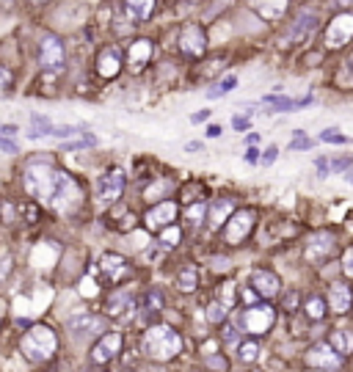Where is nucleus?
I'll return each mask as SVG.
<instances>
[{
    "label": "nucleus",
    "instance_id": "1",
    "mask_svg": "<svg viewBox=\"0 0 353 372\" xmlns=\"http://www.w3.org/2000/svg\"><path fill=\"white\" fill-rule=\"evenodd\" d=\"M141 348H144V356L152 358V361H171L177 358L180 351H183V336L171 326H149L144 331V339H141Z\"/></svg>",
    "mask_w": 353,
    "mask_h": 372
},
{
    "label": "nucleus",
    "instance_id": "2",
    "mask_svg": "<svg viewBox=\"0 0 353 372\" xmlns=\"http://www.w3.org/2000/svg\"><path fill=\"white\" fill-rule=\"evenodd\" d=\"M20 348L25 353L28 361L34 364H42L47 358H53L58 351V336L50 326H31L25 331V336L20 339Z\"/></svg>",
    "mask_w": 353,
    "mask_h": 372
},
{
    "label": "nucleus",
    "instance_id": "3",
    "mask_svg": "<svg viewBox=\"0 0 353 372\" xmlns=\"http://www.w3.org/2000/svg\"><path fill=\"white\" fill-rule=\"evenodd\" d=\"M58 174H61V168L44 163V160L31 163L25 168V190H28V196H34V199H39L44 205H50V196H53V190H56Z\"/></svg>",
    "mask_w": 353,
    "mask_h": 372
},
{
    "label": "nucleus",
    "instance_id": "4",
    "mask_svg": "<svg viewBox=\"0 0 353 372\" xmlns=\"http://www.w3.org/2000/svg\"><path fill=\"white\" fill-rule=\"evenodd\" d=\"M83 205V190L81 185L69 177V174H58V182H56V190H53V196H50V207L53 210H58L61 215H69V212H75L78 207Z\"/></svg>",
    "mask_w": 353,
    "mask_h": 372
},
{
    "label": "nucleus",
    "instance_id": "5",
    "mask_svg": "<svg viewBox=\"0 0 353 372\" xmlns=\"http://www.w3.org/2000/svg\"><path fill=\"white\" fill-rule=\"evenodd\" d=\"M257 224V212L251 207H243V210H235L227 218V229H224V240L229 246H240L246 237L251 234V229Z\"/></svg>",
    "mask_w": 353,
    "mask_h": 372
},
{
    "label": "nucleus",
    "instance_id": "6",
    "mask_svg": "<svg viewBox=\"0 0 353 372\" xmlns=\"http://www.w3.org/2000/svg\"><path fill=\"white\" fill-rule=\"evenodd\" d=\"M66 329L72 334V339H78V342L94 339V336H103V331H108V317L94 314V311H83V314L72 317V320L66 323Z\"/></svg>",
    "mask_w": 353,
    "mask_h": 372
},
{
    "label": "nucleus",
    "instance_id": "7",
    "mask_svg": "<svg viewBox=\"0 0 353 372\" xmlns=\"http://www.w3.org/2000/svg\"><path fill=\"white\" fill-rule=\"evenodd\" d=\"M317 28V14L307 9V11H298L295 22H290V28L282 33V47H292V44H304L314 33Z\"/></svg>",
    "mask_w": 353,
    "mask_h": 372
},
{
    "label": "nucleus",
    "instance_id": "8",
    "mask_svg": "<svg viewBox=\"0 0 353 372\" xmlns=\"http://www.w3.org/2000/svg\"><path fill=\"white\" fill-rule=\"evenodd\" d=\"M353 39V14L351 11H345V14H337L332 22H329V28H326V50H342L345 44H351Z\"/></svg>",
    "mask_w": 353,
    "mask_h": 372
},
{
    "label": "nucleus",
    "instance_id": "9",
    "mask_svg": "<svg viewBox=\"0 0 353 372\" xmlns=\"http://www.w3.org/2000/svg\"><path fill=\"white\" fill-rule=\"evenodd\" d=\"M180 53L185 56V58H202L205 53H208V33H205V28L202 25H196V22H188L185 28H183V33H180Z\"/></svg>",
    "mask_w": 353,
    "mask_h": 372
},
{
    "label": "nucleus",
    "instance_id": "10",
    "mask_svg": "<svg viewBox=\"0 0 353 372\" xmlns=\"http://www.w3.org/2000/svg\"><path fill=\"white\" fill-rule=\"evenodd\" d=\"M97 270H100V276H103L108 284H119L122 279H127L133 268H130V262H127L122 254H103L100 259H97Z\"/></svg>",
    "mask_w": 353,
    "mask_h": 372
},
{
    "label": "nucleus",
    "instance_id": "11",
    "mask_svg": "<svg viewBox=\"0 0 353 372\" xmlns=\"http://www.w3.org/2000/svg\"><path fill=\"white\" fill-rule=\"evenodd\" d=\"M276 323V311L270 309V306H249V309L243 311V329L249 331L251 336H262V334H268L270 326Z\"/></svg>",
    "mask_w": 353,
    "mask_h": 372
},
{
    "label": "nucleus",
    "instance_id": "12",
    "mask_svg": "<svg viewBox=\"0 0 353 372\" xmlns=\"http://www.w3.org/2000/svg\"><path fill=\"white\" fill-rule=\"evenodd\" d=\"M39 63L47 72H56V69H63L66 63V50H63V41L58 36H44L42 44H39Z\"/></svg>",
    "mask_w": 353,
    "mask_h": 372
},
{
    "label": "nucleus",
    "instance_id": "13",
    "mask_svg": "<svg viewBox=\"0 0 353 372\" xmlns=\"http://www.w3.org/2000/svg\"><path fill=\"white\" fill-rule=\"evenodd\" d=\"M309 367L314 370H337L342 364V356L334 351L329 342H317L307 351V358H304Z\"/></svg>",
    "mask_w": 353,
    "mask_h": 372
},
{
    "label": "nucleus",
    "instance_id": "14",
    "mask_svg": "<svg viewBox=\"0 0 353 372\" xmlns=\"http://www.w3.org/2000/svg\"><path fill=\"white\" fill-rule=\"evenodd\" d=\"M337 251V240L329 232H320V234H312L307 248H304V259L307 262H326L332 259V254Z\"/></svg>",
    "mask_w": 353,
    "mask_h": 372
},
{
    "label": "nucleus",
    "instance_id": "15",
    "mask_svg": "<svg viewBox=\"0 0 353 372\" xmlns=\"http://www.w3.org/2000/svg\"><path fill=\"white\" fill-rule=\"evenodd\" d=\"M125 182H127L125 171H122V168H111L103 180H100V185H97V196H100V202H103V205H113V202L122 196Z\"/></svg>",
    "mask_w": 353,
    "mask_h": 372
},
{
    "label": "nucleus",
    "instance_id": "16",
    "mask_svg": "<svg viewBox=\"0 0 353 372\" xmlns=\"http://www.w3.org/2000/svg\"><path fill=\"white\" fill-rule=\"evenodd\" d=\"M249 281H251V289H254L260 298H265V301L282 295V279H279L276 273H270V270H254Z\"/></svg>",
    "mask_w": 353,
    "mask_h": 372
},
{
    "label": "nucleus",
    "instance_id": "17",
    "mask_svg": "<svg viewBox=\"0 0 353 372\" xmlns=\"http://www.w3.org/2000/svg\"><path fill=\"white\" fill-rule=\"evenodd\" d=\"M122 334H103L100 339H97V345L91 348V361L94 364H108L111 358H116V353L122 351Z\"/></svg>",
    "mask_w": 353,
    "mask_h": 372
},
{
    "label": "nucleus",
    "instance_id": "18",
    "mask_svg": "<svg viewBox=\"0 0 353 372\" xmlns=\"http://www.w3.org/2000/svg\"><path fill=\"white\" fill-rule=\"evenodd\" d=\"M235 212V202L229 196H221V199H213L208 205V212H205V224H208L210 232H218V229L227 224V218Z\"/></svg>",
    "mask_w": 353,
    "mask_h": 372
},
{
    "label": "nucleus",
    "instance_id": "19",
    "mask_svg": "<svg viewBox=\"0 0 353 372\" xmlns=\"http://www.w3.org/2000/svg\"><path fill=\"white\" fill-rule=\"evenodd\" d=\"M174 221H177V205L174 202H160V205H155L144 215L146 229H152V232H160V229H166Z\"/></svg>",
    "mask_w": 353,
    "mask_h": 372
},
{
    "label": "nucleus",
    "instance_id": "20",
    "mask_svg": "<svg viewBox=\"0 0 353 372\" xmlns=\"http://www.w3.org/2000/svg\"><path fill=\"white\" fill-rule=\"evenodd\" d=\"M152 58V41L149 39H133L127 44V56L125 63L130 72H141Z\"/></svg>",
    "mask_w": 353,
    "mask_h": 372
},
{
    "label": "nucleus",
    "instance_id": "21",
    "mask_svg": "<svg viewBox=\"0 0 353 372\" xmlns=\"http://www.w3.org/2000/svg\"><path fill=\"white\" fill-rule=\"evenodd\" d=\"M122 72V56L113 50V47H105L97 53V75L103 81H113L116 75Z\"/></svg>",
    "mask_w": 353,
    "mask_h": 372
},
{
    "label": "nucleus",
    "instance_id": "22",
    "mask_svg": "<svg viewBox=\"0 0 353 372\" xmlns=\"http://www.w3.org/2000/svg\"><path fill=\"white\" fill-rule=\"evenodd\" d=\"M135 309V298H133V292H113L111 298H108V304H105V311H108V317H119V320H127L130 317V311Z\"/></svg>",
    "mask_w": 353,
    "mask_h": 372
},
{
    "label": "nucleus",
    "instance_id": "23",
    "mask_svg": "<svg viewBox=\"0 0 353 372\" xmlns=\"http://www.w3.org/2000/svg\"><path fill=\"white\" fill-rule=\"evenodd\" d=\"M326 306L337 314H345V311H351L353 306V295H351V287L348 284H342V281H337L329 287V301H326Z\"/></svg>",
    "mask_w": 353,
    "mask_h": 372
},
{
    "label": "nucleus",
    "instance_id": "24",
    "mask_svg": "<svg viewBox=\"0 0 353 372\" xmlns=\"http://www.w3.org/2000/svg\"><path fill=\"white\" fill-rule=\"evenodd\" d=\"M251 9L262 17V20H282L287 11V0H251Z\"/></svg>",
    "mask_w": 353,
    "mask_h": 372
},
{
    "label": "nucleus",
    "instance_id": "25",
    "mask_svg": "<svg viewBox=\"0 0 353 372\" xmlns=\"http://www.w3.org/2000/svg\"><path fill=\"white\" fill-rule=\"evenodd\" d=\"M122 9L130 22H144L155 11V0H122Z\"/></svg>",
    "mask_w": 353,
    "mask_h": 372
},
{
    "label": "nucleus",
    "instance_id": "26",
    "mask_svg": "<svg viewBox=\"0 0 353 372\" xmlns=\"http://www.w3.org/2000/svg\"><path fill=\"white\" fill-rule=\"evenodd\" d=\"M166 306V301H163V295L158 292V289H149L144 295V301H141V323H152L160 311Z\"/></svg>",
    "mask_w": 353,
    "mask_h": 372
},
{
    "label": "nucleus",
    "instance_id": "27",
    "mask_svg": "<svg viewBox=\"0 0 353 372\" xmlns=\"http://www.w3.org/2000/svg\"><path fill=\"white\" fill-rule=\"evenodd\" d=\"M174 287L180 289V292H193V289L199 287V270L193 268V265H185V268L177 273Z\"/></svg>",
    "mask_w": 353,
    "mask_h": 372
},
{
    "label": "nucleus",
    "instance_id": "28",
    "mask_svg": "<svg viewBox=\"0 0 353 372\" xmlns=\"http://www.w3.org/2000/svg\"><path fill=\"white\" fill-rule=\"evenodd\" d=\"M329 345H332L339 356H348V353H353V334L351 331L334 329L332 334H329Z\"/></svg>",
    "mask_w": 353,
    "mask_h": 372
},
{
    "label": "nucleus",
    "instance_id": "29",
    "mask_svg": "<svg viewBox=\"0 0 353 372\" xmlns=\"http://www.w3.org/2000/svg\"><path fill=\"white\" fill-rule=\"evenodd\" d=\"M334 86H337L339 91H353V53L345 58V63L337 69V75H334Z\"/></svg>",
    "mask_w": 353,
    "mask_h": 372
},
{
    "label": "nucleus",
    "instance_id": "30",
    "mask_svg": "<svg viewBox=\"0 0 353 372\" xmlns=\"http://www.w3.org/2000/svg\"><path fill=\"white\" fill-rule=\"evenodd\" d=\"M50 133H53V122H50V119L31 116V133H28V138H44V135H50Z\"/></svg>",
    "mask_w": 353,
    "mask_h": 372
},
{
    "label": "nucleus",
    "instance_id": "31",
    "mask_svg": "<svg viewBox=\"0 0 353 372\" xmlns=\"http://www.w3.org/2000/svg\"><path fill=\"white\" fill-rule=\"evenodd\" d=\"M257 356H260V345H257L254 339L237 342V358H240L243 364H251V361H257Z\"/></svg>",
    "mask_w": 353,
    "mask_h": 372
},
{
    "label": "nucleus",
    "instance_id": "32",
    "mask_svg": "<svg viewBox=\"0 0 353 372\" xmlns=\"http://www.w3.org/2000/svg\"><path fill=\"white\" fill-rule=\"evenodd\" d=\"M202 199H208V187L202 185V182L185 185V190H183V202H185V205H196V202H202Z\"/></svg>",
    "mask_w": 353,
    "mask_h": 372
},
{
    "label": "nucleus",
    "instance_id": "33",
    "mask_svg": "<svg viewBox=\"0 0 353 372\" xmlns=\"http://www.w3.org/2000/svg\"><path fill=\"white\" fill-rule=\"evenodd\" d=\"M326 311H329V306H326V301L320 295H312L309 301H307V317L309 320H323Z\"/></svg>",
    "mask_w": 353,
    "mask_h": 372
},
{
    "label": "nucleus",
    "instance_id": "34",
    "mask_svg": "<svg viewBox=\"0 0 353 372\" xmlns=\"http://www.w3.org/2000/svg\"><path fill=\"white\" fill-rule=\"evenodd\" d=\"M227 314L229 309L221 304V301H210V306H208V320L213 323V326H218V323H224L227 320Z\"/></svg>",
    "mask_w": 353,
    "mask_h": 372
},
{
    "label": "nucleus",
    "instance_id": "35",
    "mask_svg": "<svg viewBox=\"0 0 353 372\" xmlns=\"http://www.w3.org/2000/svg\"><path fill=\"white\" fill-rule=\"evenodd\" d=\"M180 237H183V232L174 227V224H168L166 229H160V246L163 248H174L180 243Z\"/></svg>",
    "mask_w": 353,
    "mask_h": 372
},
{
    "label": "nucleus",
    "instance_id": "36",
    "mask_svg": "<svg viewBox=\"0 0 353 372\" xmlns=\"http://www.w3.org/2000/svg\"><path fill=\"white\" fill-rule=\"evenodd\" d=\"M235 86H237V78H235V75H229V78H224V81L218 83L215 88H210L208 97H210V100H218V97H224V94H229V91H232Z\"/></svg>",
    "mask_w": 353,
    "mask_h": 372
},
{
    "label": "nucleus",
    "instance_id": "37",
    "mask_svg": "<svg viewBox=\"0 0 353 372\" xmlns=\"http://www.w3.org/2000/svg\"><path fill=\"white\" fill-rule=\"evenodd\" d=\"M205 212H208V205H205V202H196V205L188 207V221H190V227H199L202 218H205Z\"/></svg>",
    "mask_w": 353,
    "mask_h": 372
},
{
    "label": "nucleus",
    "instance_id": "38",
    "mask_svg": "<svg viewBox=\"0 0 353 372\" xmlns=\"http://www.w3.org/2000/svg\"><path fill=\"white\" fill-rule=\"evenodd\" d=\"M215 301H221L227 309H232V304H235V284L232 281H224L221 287H218V298Z\"/></svg>",
    "mask_w": 353,
    "mask_h": 372
},
{
    "label": "nucleus",
    "instance_id": "39",
    "mask_svg": "<svg viewBox=\"0 0 353 372\" xmlns=\"http://www.w3.org/2000/svg\"><path fill=\"white\" fill-rule=\"evenodd\" d=\"M265 103L273 110H282V113H290L292 108H295V100H287V97H265Z\"/></svg>",
    "mask_w": 353,
    "mask_h": 372
},
{
    "label": "nucleus",
    "instance_id": "40",
    "mask_svg": "<svg viewBox=\"0 0 353 372\" xmlns=\"http://www.w3.org/2000/svg\"><path fill=\"white\" fill-rule=\"evenodd\" d=\"M83 130L81 127H72V124H53V133L50 135H56V138H72V135H81Z\"/></svg>",
    "mask_w": 353,
    "mask_h": 372
},
{
    "label": "nucleus",
    "instance_id": "41",
    "mask_svg": "<svg viewBox=\"0 0 353 372\" xmlns=\"http://www.w3.org/2000/svg\"><path fill=\"white\" fill-rule=\"evenodd\" d=\"M320 141H326V144H348V141H351V138H348V135H342V133H339V130H323V133H320Z\"/></svg>",
    "mask_w": 353,
    "mask_h": 372
},
{
    "label": "nucleus",
    "instance_id": "42",
    "mask_svg": "<svg viewBox=\"0 0 353 372\" xmlns=\"http://www.w3.org/2000/svg\"><path fill=\"white\" fill-rule=\"evenodd\" d=\"M11 86H14V72L6 69V66H0V94L11 91Z\"/></svg>",
    "mask_w": 353,
    "mask_h": 372
},
{
    "label": "nucleus",
    "instance_id": "43",
    "mask_svg": "<svg viewBox=\"0 0 353 372\" xmlns=\"http://www.w3.org/2000/svg\"><path fill=\"white\" fill-rule=\"evenodd\" d=\"M312 141L307 138V133L304 130H295V135H292V141H290V149L295 152V149H309Z\"/></svg>",
    "mask_w": 353,
    "mask_h": 372
},
{
    "label": "nucleus",
    "instance_id": "44",
    "mask_svg": "<svg viewBox=\"0 0 353 372\" xmlns=\"http://www.w3.org/2000/svg\"><path fill=\"white\" fill-rule=\"evenodd\" d=\"M342 273L353 279V246L345 248V254H342Z\"/></svg>",
    "mask_w": 353,
    "mask_h": 372
},
{
    "label": "nucleus",
    "instance_id": "45",
    "mask_svg": "<svg viewBox=\"0 0 353 372\" xmlns=\"http://www.w3.org/2000/svg\"><path fill=\"white\" fill-rule=\"evenodd\" d=\"M210 265H213L215 273H227V270L232 268V262H229L227 257H210Z\"/></svg>",
    "mask_w": 353,
    "mask_h": 372
},
{
    "label": "nucleus",
    "instance_id": "46",
    "mask_svg": "<svg viewBox=\"0 0 353 372\" xmlns=\"http://www.w3.org/2000/svg\"><path fill=\"white\" fill-rule=\"evenodd\" d=\"M20 210H22V215H25V221H28V224H36V221H39V210L31 205V202H28V205H22Z\"/></svg>",
    "mask_w": 353,
    "mask_h": 372
},
{
    "label": "nucleus",
    "instance_id": "47",
    "mask_svg": "<svg viewBox=\"0 0 353 372\" xmlns=\"http://www.w3.org/2000/svg\"><path fill=\"white\" fill-rule=\"evenodd\" d=\"M168 187H171V182H166V180H160L158 185L149 187V190H146V199H158V193H163V190H168Z\"/></svg>",
    "mask_w": 353,
    "mask_h": 372
},
{
    "label": "nucleus",
    "instance_id": "48",
    "mask_svg": "<svg viewBox=\"0 0 353 372\" xmlns=\"http://www.w3.org/2000/svg\"><path fill=\"white\" fill-rule=\"evenodd\" d=\"M11 265H14V262H11V257H3V259H0V284H3V281H6V276L11 273Z\"/></svg>",
    "mask_w": 353,
    "mask_h": 372
},
{
    "label": "nucleus",
    "instance_id": "49",
    "mask_svg": "<svg viewBox=\"0 0 353 372\" xmlns=\"http://www.w3.org/2000/svg\"><path fill=\"white\" fill-rule=\"evenodd\" d=\"M243 160H246L249 165H257L260 163V149H257V146H249L246 155H243Z\"/></svg>",
    "mask_w": 353,
    "mask_h": 372
},
{
    "label": "nucleus",
    "instance_id": "50",
    "mask_svg": "<svg viewBox=\"0 0 353 372\" xmlns=\"http://www.w3.org/2000/svg\"><path fill=\"white\" fill-rule=\"evenodd\" d=\"M224 342H227V345H237V342H240V334H237V329H232V326L224 329Z\"/></svg>",
    "mask_w": 353,
    "mask_h": 372
},
{
    "label": "nucleus",
    "instance_id": "51",
    "mask_svg": "<svg viewBox=\"0 0 353 372\" xmlns=\"http://www.w3.org/2000/svg\"><path fill=\"white\" fill-rule=\"evenodd\" d=\"M276 155H279V149H276V146H268V149L262 152V157H260V160H262L265 165H270V163H276Z\"/></svg>",
    "mask_w": 353,
    "mask_h": 372
},
{
    "label": "nucleus",
    "instance_id": "52",
    "mask_svg": "<svg viewBox=\"0 0 353 372\" xmlns=\"http://www.w3.org/2000/svg\"><path fill=\"white\" fill-rule=\"evenodd\" d=\"M0 149H3V152H11V155H17V152H20L17 144H14L11 138H6V135H0Z\"/></svg>",
    "mask_w": 353,
    "mask_h": 372
},
{
    "label": "nucleus",
    "instance_id": "53",
    "mask_svg": "<svg viewBox=\"0 0 353 372\" xmlns=\"http://www.w3.org/2000/svg\"><path fill=\"white\" fill-rule=\"evenodd\" d=\"M314 165H317V174H320V177H329V171H332L329 160H323V157H320V160H314Z\"/></svg>",
    "mask_w": 353,
    "mask_h": 372
},
{
    "label": "nucleus",
    "instance_id": "54",
    "mask_svg": "<svg viewBox=\"0 0 353 372\" xmlns=\"http://www.w3.org/2000/svg\"><path fill=\"white\" fill-rule=\"evenodd\" d=\"M14 133H20V130H17V124H3V122H0V135H6V138H11Z\"/></svg>",
    "mask_w": 353,
    "mask_h": 372
},
{
    "label": "nucleus",
    "instance_id": "55",
    "mask_svg": "<svg viewBox=\"0 0 353 372\" xmlns=\"http://www.w3.org/2000/svg\"><path fill=\"white\" fill-rule=\"evenodd\" d=\"M208 119H210V110H199V113H193V116H190V122H193V124L208 122Z\"/></svg>",
    "mask_w": 353,
    "mask_h": 372
},
{
    "label": "nucleus",
    "instance_id": "56",
    "mask_svg": "<svg viewBox=\"0 0 353 372\" xmlns=\"http://www.w3.org/2000/svg\"><path fill=\"white\" fill-rule=\"evenodd\" d=\"M221 133H224V130H221L218 124H210V127H208V138H218Z\"/></svg>",
    "mask_w": 353,
    "mask_h": 372
},
{
    "label": "nucleus",
    "instance_id": "57",
    "mask_svg": "<svg viewBox=\"0 0 353 372\" xmlns=\"http://www.w3.org/2000/svg\"><path fill=\"white\" fill-rule=\"evenodd\" d=\"M208 361L215 367V370H227V361H224V358H208Z\"/></svg>",
    "mask_w": 353,
    "mask_h": 372
},
{
    "label": "nucleus",
    "instance_id": "58",
    "mask_svg": "<svg viewBox=\"0 0 353 372\" xmlns=\"http://www.w3.org/2000/svg\"><path fill=\"white\" fill-rule=\"evenodd\" d=\"M348 165H351V160H334L332 168L334 171H342V168H348Z\"/></svg>",
    "mask_w": 353,
    "mask_h": 372
},
{
    "label": "nucleus",
    "instance_id": "59",
    "mask_svg": "<svg viewBox=\"0 0 353 372\" xmlns=\"http://www.w3.org/2000/svg\"><path fill=\"white\" fill-rule=\"evenodd\" d=\"M232 124H235L237 130H246V127H249V122H246L243 116H237V119H232Z\"/></svg>",
    "mask_w": 353,
    "mask_h": 372
},
{
    "label": "nucleus",
    "instance_id": "60",
    "mask_svg": "<svg viewBox=\"0 0 353 372\" xmlns=\"http://www.w3.org/2000/svg\"><path fill=\"white\" fill-rule=\"evenodd\" d=\"M185 149H188V152H199V149H202V144H199V141H190Z\"/></svg>",
    "mask_w": 353,
    "mask_h": 372
},
{
    "label": "nucleus",
    "instance_id": "61",
    "mask_svg": "<svg viewBox=\"0 0 353 372\" xmlns=\"http://www.w3.org/2000/svg\"><path fill=\"white\" fill-rule=\"evenodd\" d=\"M257 141H260V135H257V133H251L249 138H246V144L249 146H257Z\"/></svg>",
    "mask_w": 353,
    "mask_h": 372
},
{
    "label": "nucleus",
    "instance_id": "62",
    "mask_svg": "<svg viewBox=\"0 0 353 372\" xmlns=\"http://www.w3.org/2000/svg\"><path fill=\"white\" fill-rule=\"evenodd\" d=\"M345 180H348V182H353V171H348V174H345Z\"/></svg>",
    "mask_w": 353,
    "mask_h": 372
},
{
    "label": "nucleus",
    "instance_id": "63",
    "mask_svg": "<svg viewBox=\"0 0 353 372\" xmlns=\"http://www.w3.org/2000/svg\"><path fill=\"white\" fill-rule=\"evenodd\" d=\"M36 3H44V0H36Z\"/></svg>",
    "mask_w": 353,
    "mask_h": 372
}]
</instances>
